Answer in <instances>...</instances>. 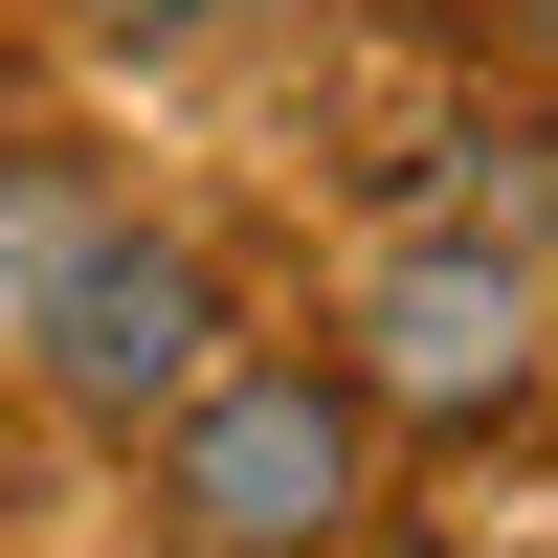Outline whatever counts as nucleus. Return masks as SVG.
<instances>
[{
  "label": "nucleus",
  "mask_w": 558,
  "mask_h": 558,
  "mask_svg": "<svg viewBox=\"0 0 558 558\" xmlns=\"http://www.w3.org/2000/svg\"><path fill=\"white\" fill-rule=\"evenodd\" d=\"M23 23H68L89 68H202V45H223V0H23Z\"/></svg>",
  "instance_id": "nucleus-5"
},
{
  "label": "nucleus",
  "mask_w": 558,
  "mask_h": 558,
  "mask_svg": "<svg viewBox=\"0 0 558 558\" xmlns=\"http://www.w3.org/2000/svg\"><path fill=\"white\" fill-rule=\"evenodd\" d=\"M492 45H514V89L558 112V0H492Z\"/></svg>",
  "instance_id": "nucleus-6"
},
{
  "label": "nucleus",
  "mask_w": 558,
  "mask_h": 558,
  "mask_svg": "<svg viewBox=\"0 0 558 558\" xmlns=\"http://www.w3.org/2000/svg\"><path fill=\"white\" fill-rule=\"evenodd\" d=\"M134 514H157V558H380L402 536V425L357 402L336 336H223L202 402H157V425L112 447Z\"/></svg>",
  "instance_id": "nucleus-1"
},
{
  "label": "nucleus",
  "mask_w": 558,
  "mask_h": 558,
  "mask_svg": "<svg viewBox=\"0 0 558 558\" xmlns=\"http://www.w3.org/2000/svg\"><path fill=\"white\" fill-rule=\"evenodd\" d=\"M112 202H134V179L89 157V134H0V336L45 313V268H68V246H89Z\"/></svg>",
  "instance_id": "nucleus-4"
},
{
  "label": "nucleus",
  "mask_w": 558,
  "mask_h": 558,
  "mask_svg": "<svg viewBox=\"0 0 558 558\" xmlns=\"http://www.w3.org/2000/svg\"><path fill=\"white\" fill-rule=\"evenodd\" d=\"M336 357L402 425V470L536 447L558 425V246H514V223H470V202H402L380 246L336 268Z\"/></svg>",
  "instance_id": "nucleus-2"
},
{
  "label": "nucleus",
  "mask_w": 558,
  "mask_h": 558,
  "mask_svg": "<svg viewBox=\"0 0 558 558\" xmlns=\"http://www.w3.org/2000/svg\"><path fill=\"white\" fill-rule=\"evenodd\" d=\"M223 23H380V0H223Z\"/></svg>",
  "instance_id": "nucleus-7"
},
{
  "label": "nucleus",
  "mask_w": 558,
  "mask_h": 558,
  "mask_svg": "<svg viewBox=\"0 0 558 558\" xmlns=\"http://www.w3.org/2000/svg\"><path fill=\"white\" fill-rule=\"evenodd\" d=\"M0 23H23V0H0Z\"/></svg>",
  "instance_id": "nucleus-8"
},
{
  "label": "nucleus",
  "mask_w": 558,
  "mask_h": 558,
  "mask_svg": "<svg viewBox=\"0 0 558 558\" xmlns=\"http://www.w3.org/2000/svg\"><path fill=\"white\" fill-rule=\"evenodd\" d=\"M246 336V246L179 202H112L68 268H45V313L0 336V380L45 402V447H134L157 402H202V357Z\"/></svg>",
  "instance_id": "nucleus-3"
}]
</instances>
